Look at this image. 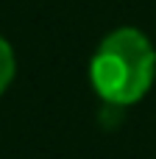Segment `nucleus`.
I'll return each instance as SVG.
<instances>
[{
	"mask_svg": "<svg viewBox=\"0 0 156 159\" xmlns=\"http://www.w3.org/2000/svg\"><path fill=\"white\" fill-rule=\"evenodd\" d=\"M156 78V50L137 28H117L98 45L89 61V81L109 106L142 101Z\"/></svg>",
	"mask_w": 156,
	"mask_h": 159,
	"instance_id": "1",
	"label": "nucleus"
},
{
	"mask_svg": "<svg viewBox=\"0 0 156 159\" xmlns=\"http://www.w3.org/2000/svg\"><path fill=\"white\" fill-rule=\"evenodd\" d=\"M14 50H11V45L0 36V95L8 89V84H11V78H14Z\"/></svg>",
	"mask_w": 156,
	"mask_h": 159,
	"instance_id": "2",
	"label": "nucleus"
}]
</instances>
